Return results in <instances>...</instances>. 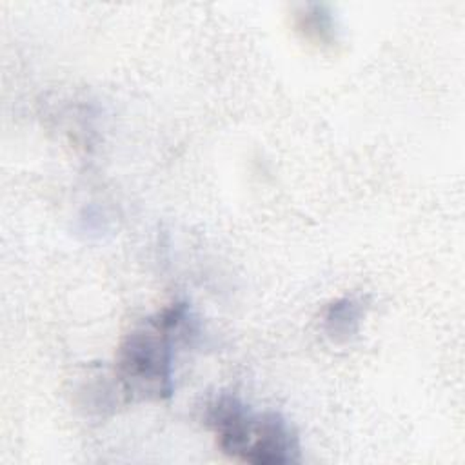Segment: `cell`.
I'll return each instance as SVG.
<instances>
[{"label": "cell", "mask_w": 465, "mask_h": 465, "mask_svg": "<svg viewBox=\"0 0 465 465\" xmlns=\"http://www.w3.org/2000/svg\"><path fill=\"white\" fill-rule=\"evenodd\" d=\"M196 334L191 309L171 303L136 325L116 352V378L129 398L165 400L173 394L174 349Z\"/></svg>", "instance_id": "1"}, {"label": "cell", "mask_w": 465, "mask_h": 465, "mask_svg": "<svg viewBox=\"0 0 465 465\" xmlns=\"http://www.w3.org/2000/svg\"><path fill=\"white\" fill-rule=\"evenodd\" d=\"M367 303L361 296H343L332 302L323 312V331L329 340L349 341L360 329Z\"/></svg>", "instance_id": "3"}, {"label": "cell", "mask_w": 465, "mask_h": 465, "mask_svg": "<svg viewBox=\"0 0 465 465\" xmlns=\"http://www.w3.org/2000/svg\"><path fill=\"white\" fill-rule=\"evenodd\" d=\"M205 421L227 456L252 465H283L300 460V441L289 421L272 411H252L232 394L207 405Z\"/></svg>", "instance_id": "2"}]
</instances>
